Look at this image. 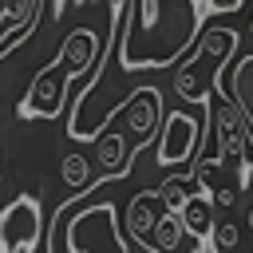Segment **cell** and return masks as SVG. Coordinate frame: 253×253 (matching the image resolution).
Wrapping results in <instances>:
<instances>
[{
    "instance_id": "obj_8",
    "label": "cell",
    "mask_w": 253,
    "mask_h": 253,
    "mask_svg": "<svg viewBox=\"0 0 253 253\" xmlns=\"http://www.w3.org/2000/svg\"><path fill=\"white\" fill-rule=\"evenodd\" d=\"M40 12H43V0H4L0 4V55H12L40 24Z\"/></svg>"
},
{
    "instance_id": "obj_12",
    "label": "cell",
    "mask_w": 253,
    "mask_h": 253,
    "mask_svg": "<svg viewBox=\"0 0 253 253\" xmlns=\"http://www.w3.org/2000/svg\"><path fill=\"white\" fill-rule=\"evenodd\" d=\"M178 213H182V221H186V233H190V237H202V241H206V237L213 233L210 202H206L202 194H194V198H190V202H186V206H182Z\"/></svg>"
},
{
    "instance_id": "obj_10",
    "label": "cell",
    "mask_w": 253,
    "mask_h": 253,
    "mask_svg": "<svg viewBox=\"0 0 253 253\" xmlns=\"http://www.w3.org/2000/svg\"><path fill=\"white\" fill-rule=\"evenodd\" d=\"M229 95H233V103L241 107V115H245V123H249V130H253V51L241 55V59H233Z\"/></svg>"
},
{
    "instance_id": "obj_16",
    "label": "cell",
    "mask_w": 253,
    "mask_h": 253,
    "mask_svg": "<svg viewBox=\"0 0 253 253\" xmlns=\"http://www.w3.org/2000/svg\"><path fill=\"white\" fill-rule=\"evenodd\" d=\"M233 198H237V194H233V190H225V186H217V190H213V206H221V210H229V206H233Z\"/></svg>"
},
{
    "instance_id": "obj_14",
    "label": "cell",
    "mask_w": 253,
    "mask_h": 253,
    "mask_svg": "<svg viewBox=\"0 0 253 253\" xmlns=\"http://www.w3.org/2000/svg\"><path fill=\"white\" fill-rule=\"evenodd\" d=\"M59 174H63V186H71L75 194L91 190V162H87V154H63Z\"/></svg>"
},
{
    "instance_id": "obj_1",
    "label": "cell",
    "mask_w": 253,
    "mask_h": 253,
    "mask_svg": "<svg viewBox=\"0 0 253 253\" xmlns=\"http://www.w3.org/2000/svg\"><path fill=\"white\" fill-rule=\"evenodd\" d=\"M245 0H115V59L126 71H162L190 55L206 16H233Z\"/></svg>"
},
{
    "instance_id": "obj_9",
    "label": "cell",
    "mask_w": 253,
    "mask_h": 253,
    "mask_svg": "<svg viewBox=\"0 0 253 253\" xmlns=\"http://www.w3.org/2000/svg\"><path fill=\"white\" fill-rule=\"evenodd\" d=\"M162 210H166V202H162L158 190H142V194H134V198L126 202V233H130L146 253H158V245H154V229H158Z\"/></svg>"
},
{
    "instance_id": "obj_5",
    "label": "cell",
    "mask_w": 253,
    "mask_h": 253,
    "mask_svg": "<svg viewBox=\"0 0 253 253\" xmlns=\"http://www.w3.org/2000/svg\"><path fill=\"white\" fill-rule=\"evenodd\" d=\"M202 130H206V123L198 115H186V111L166 115V123L158 130V142H154V162L158 166H178V162L198 158Z\"/></svg>"
},
{
    "instance_id": "obj_17",
    "label": "cell",
    "mask_w": 253,
    "mask_h": 253,
    "mask_svg": "<svg viewBox=\"0 0 253 253\" xmlns=\"http://www.w3.org/2000/svg\"><path fill=\"white\" fill-rule=\"evenodd\" d=\"M245 221H249V225H253V206H249V213H245Z\"/></svg>"
},
{
    "instance_id": "obj_4",
    "label": "cell",
    "mask_w": 253,
    "mask_h": 253,
    "mask_svg": "<svg viewBox=\"0 0 253 253\" xmlns=\"http://www.w3.org/2000/svg\"><path fill=\"white\" fill-rule=\"evenodd\" d=\"M233 51H237V32H233V28H221V24L206 28V32L198 36V43L190 47L186 63L178 67L174 91H178L186 103H190V99H210L213 83L221 79V67L233 59Z\"/></svg>"
},
{
    "instance_id": "obj_15",
    "label": "cell",
    "mask_w": 253,
    "mask_h": 253,
    "mask_svg": "<svg viewBox=\"0 0 253 253\" xmlns=\"http://www.w3.org/2000/svg\"><path fill=\"white\" fill-rule=\"evenodd\" d=\"M210 237H213V249H217V253H225V249H233V245H237V225H233V221H217Z\"/></svg>"
},
{
    "instance_id": "obj_3",
    "label": "cell",
    "mask_w": 253,
    "mask_h": 253,
    "mask_svg": "<svg viewBox=\"0 0 253 253\" xmlns=\"http://www.w3.org/2000/svg\"><path fill=\"white\" fill-rule=\"evenodd\" d=\"M91 190L67 194V202L55 210L47 229V253H130V233L119 229L115 202L83 206Z\"/></svg>"
},
{
    "instance_id": "obj_11",
    "label": "cell",
    "mask_w": 253,
    "mask_h": 253,
    "mask_svg": "<svg viewBox=\"0 0 253 253\" xmlns=\"http://www.w3.org/2000/svg\"><path fill=\"white\" fill-rule=\"evenodd\" d=\"M198 190H206L202 186V174L194 170V174H174V178H166V182H158V194H162V202L170 206V210H182Z\"/></svg>"
},
{
    "instance_id": "obj_2",
    "label": "cell",
    "mask_w": 253,
    "mask_h": 253,
    "mask_svg": "<svg viewBox=\"0 0 253 253\" xmlns=\"http://www.w3.org/2000/svg\"><path fill=\"white\" fill-rule=\"evenodd\" d=\"M99 51H115V24H111V32H103V40H99L91 28H75V32L59 43L55 63H47V67L28 83V91H24V99H20V119H59L71 79L91 75L95 63H99Z\"/></svg>"
},
{
    "instance_id": "obj_6",
    "label": "cell",
    "mask_w": 253,
    "mask_h": 253,
    "mask_svg": "<svg viewBox=\"0 0 253 253\" xmlns=\"http://www.w3.org/2000/svg\"><path fill=\"white\" fill-rule=\"evenodd\" d=\"M40 198L36 194H20L4 206L0 213V249L4 253H24L40 241Z\"/></svg>"
},
{
    "instance_id": "obj_13",
    "label": "cell",
    "mask_w": 253,
    "mask_h": 253,
    "mask_svg": "<svg viewBox=\"0 0 253 253\" xmlns=\"http://www.w3.org/2000/svg\"><path fill=\"white\" fill-rule=\"evenodd\" d=\"M182 237H186V221H182V213L178 210H162V217H158V229H154V245H158V253H174L178 245H182Z\"/></svg>"
},
{
    "instance_id": "obj_7",
    "label": "cell",
    "mask_w": 253,
    "mask_h": 253,
    "mask_svg": "<svg viewBox=\"0 0 253 253\" xmlns=\"http://www.w3.org/2000/svg\"><path fill=\"white\" fill-rule=\"evenodd\" d=\"M123 119H126V130H130V146L142 150L146 142H154L158 119H162V95H158V87H138L123 103Z\"/></svg>"
}]
</instances>
